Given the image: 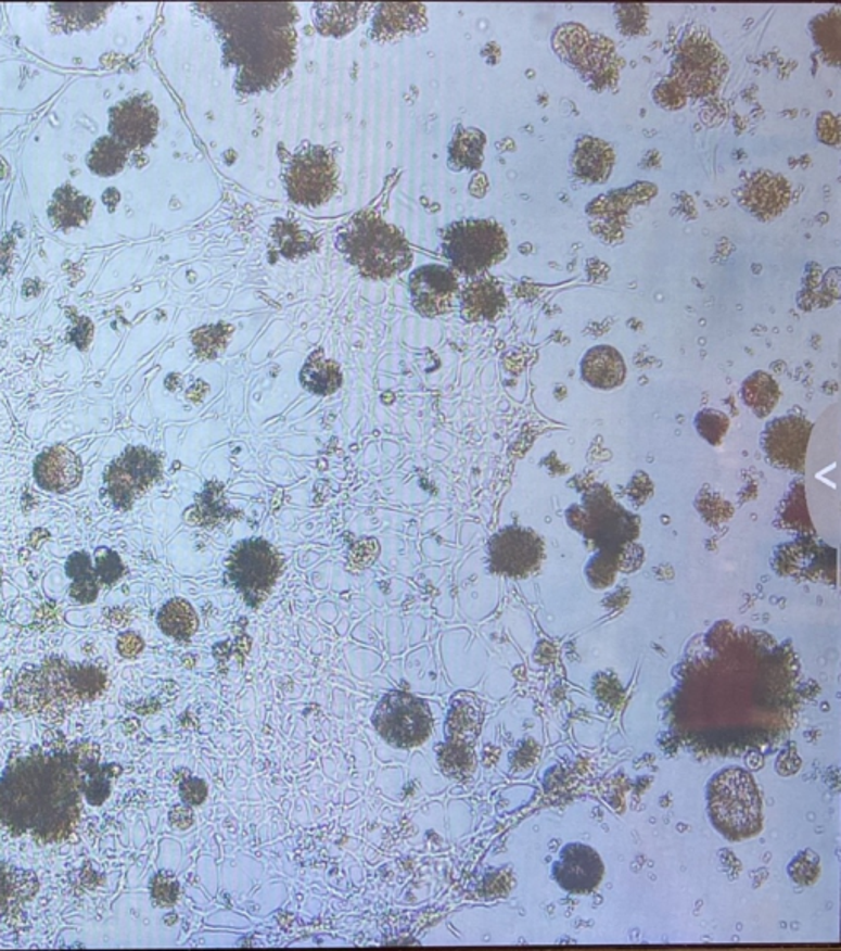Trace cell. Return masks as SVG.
<instances>
[{
  "instance_id": "16",
  "label": "cell",
  "mask_w": 841,
  "mask_h": 951,
  "mask_svg": "<svg viewBox=\"0 0 841 951\" xmlns=\"http://www.w3.org/2000/svg\"><path fill=\"white\" fill-rule=\"evenodd\" d=\"M34 476L44 492L66 493L82 480V462L78 454L62 444L48 447L35 460Z\"/></svg>"
},
{
  "instance_id": "38",
  "label": "cell",
  "mask_w": 841,
  "mask_h": 951,
  "mask_svg": "<svg viewBox=\"0 0 841 951\" xmlns=\"http://www.w3.org/2000/svg\"><path fill=\"white\" fill-rule=\"evenodd\" d=\"M169 822H171L173 827L179 828V830H188L194 823V815L191 812L190 806H178L169 812Z\"/></svg>"
},
{
  "instance_id": "9",
  "label": "cell",
  "mask_w": 841,
  "mask_h": 951,
  "mask_svg": "<svg viewBox=\"0 0 841 951\" xmlns=\"http://www.w3.org/2000/svg\"><path fill=\"white\" fill-rule=\"evenodd\" d=\"M373 725L390 745L412 748L431 735L433 717L424 700L405 692H390L373 713Z\"/></svg>"
},
{
  "instance_id": "29",
  "label": "cell",
  "mask_w": 841,
  "mask_h": 951,
  "mask_svg": "<svg viewBox=\"0 0 841 951\" xmlns=\"http://www.w3.org/2000/svg\"><path fill=\"white\" fill-rule=\"evenodd\" d=\"M484 147V134L459 127L453 143H450V166L456 169L479 168L482 165Z\"/></svg>"
},
{
  "instance_id": "8",
  "label": "cell",
  "mask_w": 841,
  "mask_h": 951,
  "mask_svg": "<svg viewBox=\"0 0 841 951\" xmlns=\"http://www.w3.org/2000/svg\"><path fill=\"white\" fill-rule=\"evenodd\" d=\"M288 196L302 206H321L337 189V165L328 150L303 145L283 162Z\"/></svg>"
},
{
  "instance_id": "15",
  "label": "cell",
  "mask_w": 841,
  "mask_h": 951,
  "mask_svg": "<svg viewBox=\"0 0 841 951\" xmlns=\"http://www.w3.org/2000/svg\"><path fill=\"white\" fill-rule=\"evenodd\" d=\"M158 114L142 99L115 105L111 112V132L124 149H140L155 137Z\"/></svg>"
},
{
  "instance_id": "23",
  "label": "cell",
  "mask_w": 841,
  "mask_h": 951,
  "mask_svg": "<svg viewBox=\"0 0 841 951\" xmlns=\"http://www.w3.org/2000/svg\"><path fill=\"white\" fill-rule=\"evenodd\" d=\"M239 511L232 510L224 498V489L220 483L209 482L204 486V492L197 496L194 506L184 515V520L194 527L213 528L226 523V521L239 518Z\"/></svg>"
},
{
  "instance_id": "19",
  "label": "cell",
  "mask_w": 841,
  "mask_h": 951,
  "mask_svg": "<svg viewBox=\"0 0 841 951\" xmlns=\"http://www.w3.org/2000/svg\"><path fill=\"white\" fill-rule=\"evenodd\" d=\"M582 377L598 390H613L625 382L626 367L622 354L610 345H597L582 358Z\"/></svg>"
},
{
  "instance_id": "3",
  "label": "cell",
  "mask_w": 841,
  "mask_h": 951,
  "mask_svg": "<svg viewBox=\"0 0 841 951\" xmlns=\"http://www.w3.org/2000/svg\"><path fill=\"white\" fill-rule=\"evenodd\" d=\"M107 688V675L94 664L48 658L18 672L9 692L15 710L60 722L73 707L94 702Z\"/></svg>"
},
{
  "instance_id": "22",
  "label": "cell",
  "mask_w": 841,
  "mask_h": 951,
  "mask_svg": "<svg viewBox=\"0 0 841 951\" xmlns=\"http://www.w3.org/2000/svg\"><path fill=\"white\" fill-rule=\"evenodd\" d=\"M426 25L423 5H382L373 21L372 37L380 41L393 40L403 34H412Z\"/></svg>"
},
{
  "instance_id": "11",
  "label": "cell",
  "mask_w": 841,
  "mask_h": 951,
  "mask_svg": "<svg viewBox=\"0 0 841 951\" xmlns=\"http://www.w3.org/2000/svg\"><path fill=\"white\" fill-rule=\"evenodd\" d=\"M724 75V58L712 40L693 35L677 56V85L690 94L705 96L718 86Z\"/></svg>"
},
{
  "instance_id": "37",
  "label": "cell",
  "mask_w": 841,
  "mask_h": 951,
  "mask_svg": "<svg viewBox=\"0 0 841 951\" xmlns=\"http://www.w3.org/2000/svg\"><path fill=\"white\" fill-rule=\"evenodd\" d=\"M143 648H145V643L139 634L132 633V631L118 634L117 651L123 658L136 659L143 651Z\"/></svg>"
},
{
  "instance_id": "20",
  "label": "cell",
  "mask_w": 841,
  "mask_h": 951,
  "mask_svg": "<svg viewBox=\"0 0 841 951\" xmlns=\"http://www.w3.org/2000/svg\"><path fill=\"white\" fill-rule=\"evenodd\" d=\"M504 288L492 278H479L469 283L460 296V309L466 321L495 319L504 309Z\"/></svg>"
},
{
  "instance_id": "39",
  "label": "cell",
  "mask_w": 841,
  "mask_h": 951,
  "mask_svg": "<svg viewBox=\"0 0 841 951\" xmlns=\"http://www.w3.org/2000/svg\"><path fill=\"white\" fill-rule=\"evenodd\" d=\"M109 620H111V623L114 624L127 623V617H124V613L120 610L109 611Z\"/></svg>"
},
{
  "instance_id": "24",
  "label": "cell",
  "mask_w": 841,
  "mask_h": 951,
  "mask_svg": "<svg viewBox=\"0 0 841 951\" xmlns=\"http://www.w3.org/2000/svg\"><path fill=\"white\" fill-rule=\"evenodd\" d=\"M65 572L73 581L69 595L76 601L88 605L98 600L101 582L95 574L91 556L86 550H76L69 556V559L66 560Z\"/></svg>"
},
{
  "instance_id": "27",
  "label": "cell",
  "mask_w": 841,
  "mask_h": 951,
  "mask_svg": "<svg viewBox=\"0 0 841 951\" xmlns=\"http://www.w3.org/2000/svg\"><path fill=\"white\" fill-rule=\"evenodd\" d=\"M91 211L92 203L88 198L81 196L72 186H65L54 194L50 207L51 223L60 229H68L85 223Z\"/></svg>"
},
{
  "instance_id": "25",
  "label": "cell",
  "mask_w": 841,
  "mask_h": 951,
  "mask_svg": "<svg viewBox=\"0 0 841 951\" xmlns=\"http://www.w3.org/2000/svg\"><path fill=\"white\" fill-rule=\"evenodd\" d=\"M302 385L315 395H331L342 385V371L339 364L324 357V352L318 351L309 357L300 375Z\"/></svg>"
},
{
  "instance_id": "28",
  "label": "cell",
  "mask_w": 841,
  "mask_h": 951,
  "mask_svg": "<svg viewBox=\"0 0 841 951\" xmlns=\"http://www.w3.org/2000/svg\"><path fill=\"white\" fill-rule=\"evenodd\" d=\"M575 169L587 179H603L612 168L613 153L609 145L600 140L585 139L575 152Z\"/></svg>"
},
{
  "instance_id": "21",
  "label": "cell",
  "mask_w": 841,
  "mask_h": 951,
  "mask_svg": "<svg viewBox=\"0 0 841 951\" xmlns=\"http://www.w3.org/2000/svg\"><path fill=\"white\" fill-rule=\"evenodd\" d=\"M38 879L31 871L18 870L0 861V921L21 911L38 891Z\"/></svg>"
},
{
  "instance_id": "5",
  "label": "cell",
  "mask_w": 841,
  "mask_h": 951,
  "mask_svg": "<svg viewBox=\"0 0 841 951\" xmlns=\"http://www.w3.org/2000/svg\"><path fill=\"white\" fill-rule=\"evenodd\" d=\"M706 803L716 830L730 840H744L763 828V799L748 771H718L706 786Z\"/></svg>"
},
{
  "instance_id": "17",
  "label": "cell",
  "mask_w": 841,
  "mask_h": 951,
  "mask_svg": "<svg viewBox=\"0 0 841 951\" xmlns=\"http://www.w3.org/2000/svg\"><path fill=\"white\" fill-rule=\"evenodd\" d=\"M69 751H72L76 766L81 774L85 799L88 800L89 806H102L111 796L112 779L123 773V770L117 764L101 766L99 764L101 752H99V746L95 743H76Z\"/></svg>"
},
{
  "instance_id": "34",
  "label": "cell",
  "mask_w": 841,
  "mask_h": 951,
  "mask_svg": "<svg viewBox=\"0 0 841 951\" xmlns=\"http://www.w3.org/2000/svg\"><path fill=\"white\" fill-rule=\"evenodd\" d=\"M379 554V541H357V543L352 546L351 553H348V563H351V567H354V569H366L367 566L375 562Z\"/></svg>"
},
{
  "instance_id": "10",
  "label": "cell",
  "mask_w": 841,
  "mask_h": 951,
  "mask_svg": "<svg viewBox=\"0 0 841 951\" xmlns=\"http://www.w3.org/2000/svg\"><path fill=\"white\" fill-rule=\"evenodd\" d=\"M160 477L162 460L153 451L127 447L104 472L105 492L117 510H130Z\"/></svg>"
},
{
  "instance_id": "26",
  "label": "cell",
  "mask_w": 841,
  "mask_h": 951,
  "mask_svg": "<svg viewBox=\"0 0 841 951\" xmlns=\"http://www.w3.org/2000/svg\"><path fill=\"white\" fill-rule=\"evenodd\" d=\"M156 621L163 633L179 642L190 639L200 627L196 611L191 607L190 601L183 598H173L168 604L163 605Z\"/></svg>"
},
{
  "instance_id": "13",
  "label": "cell",
  "mask_w": 841,
  "mask_h": 951,
  "mask_svg": "<svg viewBox=\"0 0 841 951\" xmlns=\"http://www.w3.org/2000/svg\"><path fill=\"white\" fill-rule=\"evenodd\" d=\"M457 291L459 281L456 274L443 265H424L416 268L409 277L412 307L424 317L449 313Z\"/></svg>"
},
{
  "instance_id": "36",
  "label": "cell",
  "mask_w": 841,
  "mask_h": 951,
  "mask_svg": "<svg viewBox=\"0 0 841 951\" xmlns=\"http://www.w3.org/2000/svg\"><path fill=\"white\" fill-rule=\"evenodd\" d=\"M179 796L187 806H201L207 797V786L201 779H187L179 786Z\"/></svg>"
},
{
  "instance_id": "40",
  "label": "cell",
  "mask_w": 841,
  "mask_h": 951,
  "mask_svg": "<svg viewBox=\"0 0 841 951\" xmlns=\"http://www.w3.org/2000/svg\"><path fill=\"white\" fill-rule=\"evenodd\" d=\"M0 582H2V572H0Z\"/></svg>"
},
{
  "instance_id": "32",
  "label": "cell",
  "mask_w": 841,
  "mask_h": 951,
  "mask_svg": "<svg viewBox=\"0 0 841 951\" xmlns=\"http://www.w3.org/2000/svg\"><path fill=\"white\" fill-rule=\"evenodd\" d=\"M94 569L101 585H107V587L120 581L126 572V567H124L123 559L118 557V554L104 546L95 549Z\"/></svg>"
},
{
  "instance_id": "35",
  "label": "cell",
  "mask_w": 841,
  "mask_h": 951,
  "mask_svg": "<svg viewBox=\"0 0 841 951\" xmlns=\"http://www.w3.org/2000/svg\"><path fill=\"white\" fill-rule=\"evenodd\" d=\"M194 344H196L197 354L201 357H213L217 352V347H222L226 344V335L220 334L219 328H207L203 331H197L194 334Z\"/></svg>"
},
{
  "instance_id": "4",
  "label": "cell",
  "mask_w": 841,
  "mask_h": 951,
  "mask_svg": "<svg viewBox=\"0 0 841 951\" xmlns=\"http://www.w3.org/2000/svg\"><path fill=\"white\" fill-rule=\"evenodd\" d=\"M335 245L345 261L370 280H386L408 270L412 253L403 233L377 214L360 213L339 232Z\"/></svg>"
},
{
  "instance_id": "14",
  "label": "cell",
  "mask_w": 841,
  "mask_h": 951,
  "mask_svg": "<svg viewBox=\"0 0 841 951\" xmlns=\"http://www.w3.org/2000/svg\"><path fill=\"white\" fill-rule=\"evenodd\" d=\"M606 866L602 858L588 845L569 844L552 864L556 883L574 895H587L602 883Z\"/></svg>"
},
{
  "instance_id": "1",
  "label": "cell",
  "mask_w": 841,
  "mask_h": 951,
  "mask_svg": "<svg viewBox=\"0 0 841 951\" xmlns=\"http://www.w3.org/2000/svg\"><path fill=\"white\" fill-rule=\"evenodd\" d=\"M81 774L72 751L34 749L0 777V823L40 844L66 840L82 809Z\"/></svg>"
},
{
  "instance_id": "18",
  "label": "cell",
  "mask_w": 841,
  "mask_h": 951,
  "mask_svg": "<svg viewBox=\"0 0 841 951\" xmlns=\"http://www.w3.org/2000/svg\"><path fill=\"white\" fill-rule=\"evenodd\" d=\"M791 186L782 176L757 173L743 191V204L760 217H774L788 207Z\"/></svg>"
},
{
  "instance_id": "30",
  "label": "cell",
  "mask_w": 841,
  "mask_h": 951,
  "mask_svg": "<svg viewBox=\"0 0 841 951\" xmlns=\"http://www.w3.org/2000/svg\"><path fill=\"white\" fill-rule=\"evenodd\" d=\"M127 149H124L114 137H104L92 147L88 156V165L95 175L112 176L126 165Z\"/></svg>"
},
{
  "instance_id": "33",
  "label": "cell",
  "mask_w": 841,
  "mask_h": 951,
  "mask_svg": "<svg viewBox=\"0 0 841 951\" xmlns=\"http://www.w3.org/2000/svg\"><path fill=\"white\" fill-rule=\"evenodd\" d=\"M179 884L169 873H158L152 880V898L158 905H173L178 901Z\"/></svg>"
},
{
  "instance_id": "31",
  "label": "cell",
  "mask_w": 841,
  "mask_h": 951,
  "mask_svg": "<svg viewBox=\"0 0 841 951\" xmlns=\"http://www.w3.org/2000/svg\"><path fill=\"white\" fill-rule=\"evenodd\" d=\"M777 395L779 393H777L776 383L773 382L769 375L763 373V371H757L744 382V402L756 411V415L764 416L770 413L777 403Z\"/></svg>"
},
{
  "instance_id": "6",
  "label": "cell",
  "mask_w": 841,
  "mask_h": 951,
  "mask_svg": "<svg viewBox=\"0 0 841 951\" xmlns=\"http://www.w3.org/2000/svg\"><path fill=\"white\" fill-rule=\"evenodd\" d=\"M441 246L457 271L473 277L504 261L508 240L494 220L467 219L446 227Z\"/></svg>"
},
{
  "instance_id": "2",
  "label": "cell",
  "mask_w": 841,
  "mask_h": 951,
  "mask_svg": "<svg viewBox=\"0 0 841 951\" xmlns=\"http://www.w3.org/2000/svg\"><path fill=\"white\" fill-rule=\"evenodd\" d=\"M217 25L224 56L237 69L244 94L275 88L296 60L297 14L293 5H206Z\"/></svg>"
},
{
  "instance_id": "12",
  "label": "cell",
  "mask_w": 841,
  "mask_h": 951,
  "mask_svg": "<svg viewBox=\"0 0 841 951\" xmlns=\"http://www.w3.org/2000/svg\"><path fill=\"white\" fill-rule=\"evenodd\" d=\"M490 567L498 574L524 575L536 569L543 559V541L526 528H505L488 544Z\"/></svg>"
},
{
  "instance_id": "7",
  "label": "cell",
  "mask_w": 841,
  "mask_h": 951,
  "mask_svg": "<svg viewBox=\"0 0 841 951\" xmlns=\"http://www.w3.org/2000/svg\"><path fill=\"white\" fill-rule=\"evenodd\" d=\"M281 567L283 562L275 547L260 537H254L240 541L230 550L227 579L249 607L258 608L270 595Z\"/></svg>"
}]
</instances>
